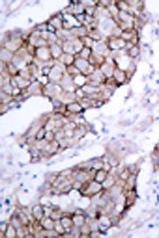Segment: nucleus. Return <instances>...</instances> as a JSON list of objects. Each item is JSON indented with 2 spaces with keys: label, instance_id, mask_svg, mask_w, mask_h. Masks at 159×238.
Wrapping results in <instances>:
<instances>
[{
  "label": "nucleus",
  "instance_id": "f257e3e1",
  "mask_svg": "<svg viewBox=\"0 0 159 238\" xmlns=\"http://www.w3.org/2000/svg\"><path fill=\"white\" fill-rule=\"evenodd\" d=\"M139 54H140V49L136 45H134L132 48H130V50H129V55H130V57L132 58H135L139 55Z\"/></svg>",
  "mask_w": 159,
  "mask_h": 238
},
{
  "label": "nucleus",
  "instance_id": "f03ea898",
  "mask_svg": "<svg viewBox=\"0 0 159 238\" xmlns=\"http://www.w3.org/2000/svg\"><path fill=\"white\" fill-rule=\"evenodd\" d=\"M136 69V66L133 62H132L130 64V67H129V72L130 74L133 73L135 72Z\"/></svg>",
  "mask_w": 159,
  "mask_h": 238
},
{
  "label": "nucleus",
  "instance_id": "7ed1b4c3",
  "mask_svg": "<svg viewBox=\"0 0 159 238\" xmlns=\"http://www.w3.org/2000/svg\"><path fill=\"white\" fill-rule=\"evenodd\" d=\"M129 172L130 173H133L136 170V166L135 165H132L129 167Z\"/></svg>",
  "mask_w": 159,
  "mask_h": 238
}]
</instances>
